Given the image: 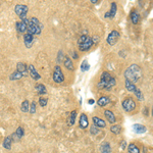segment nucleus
<instances>
[{
  "instance_id": "nucleus-1",
  "label": "nucleus",
  "mask_w": 153,
  "mask_h": 153,
  "mask_svg": "<svg viewBox=\"0 0 153 153\" xmlns=\"http://www.w3.org/2000/svg\"><path fill=\"white\" fill-rule=\"evenodd\" d=\"M116 85V80L108 72H103L100 76V82L97 85V88L100 90H111Z\"/></svg>"
},
{
  "instance_id": "nucleus-2",
  "label": "nucleus",
  "mask_w": 153,
  "mask_h": 153,
  "mask_svg": "<svg viewBox=\"0 0 153 153\" xmlns=\"http://www.w3.org/2000/svg\"><path fill=\"white\" fill-rule=\"evenodd\" d=\"M142 70L139 65L137 64H132L131 66L126 70L125 72V78L126 80L132 82V83H136L142 78Z\"/></svg>"
},
{
  "instance_id": "nucleus-3",
  "label": "nucleus",
  "mask_w": 153,
  "mask_h": 153,
  "mask_svg": "<svg viewBox=\"0 0 153 153\" xmlns=\"http://www.w3.org/2000/svg\"><path fill=\"white\" fill-rule=\"evenodd\" d=\"M78 45H79V50L80 51H88L92 48V46L94 45L93 42V38H91L90 36L87 35H82L78 40Z\"/></svg>"
},
{
  "instance_id": "nucleus-4",
  "label": "nucleus",
  "mask_w": 153,
  "mask_h": 153,
  "mask_svg": "<svg viewBox=\"0 0 153 153\" xmlns=\"http://www.w3.org/2000/svg\"><path fill=\"white\" fill-rule=\"evenodd\" d=\"M121 106L125 109V111L131 112L136 108V102L134 101V99L131 98V97H128V98L124 99L123 102H121Z\"/></svg>"
},
{
  "instance_id": "nucleus-5",
  "label": "nucleus",
  "mask_w": 153,
  "mask_h": 153,
  "mask_svg": "<svg viewBox=\"0 0 153 153\" xmlns=\"http://www.w3.org/2000/svg\"><path fill=\"white\" fill-rule=\"evenodd\" d=\"M53 81L57 84H60L64 81V76H63V73L61 70L60 66L56 65L54 68V70H53Z\"/></svg>"
},
{
  "instance_id": "nucleus-6",
  "label": "nucleus",
  "mask_w": 153,
  "mask_h": 153,
  "mask_svg": "<svg viewBox=\"0 0 153 153\" xmlns=\"http://www.w3.org/2000/svg\"><path fill=\"white\" fill-rule=\"evenodd\" d=\"M14 12L19 17L22 21L27 19V13H28V6L22 5V4H17L14 7Z\"/></svg>"
},
{
  "instance_id": "nucleus-7",
  "label": "nucleus",
  "mask_w": 153,
  "mask_h": 153,
  "mask_svg": "<svg viewBox=\"0 0 153 153\" xmlns=\"http://www.w3.org/2000/svg\"><path fill=\"white\" fill-rule=\"evenodd\" d=\"M119 33L117 32L116 30H113V31H111V32L109 33V35H108V37H107V43L109 44L110 46H113L116 44V42L119 41Z\"/></svg>"
},
{
  "instance_id": "nucleus-8",
  "label": "nucleus",
  "mask_w": 153,
  "mask_h": 153,
  "mask_svg": "<svg viewBox=\"0 0 153 153\" xmlns=\"http://www.w3.org/2000/svg\"><path fill=\"white\" fill-rule=\"evenodd\" d=\"M116 10H117V5L115 2H111V6H110V10L107 11L104 14V17L105 19H113L116 14Z\"/></svg>"
},
{
  "instance_id": "nucleus-9",
  "label": "nucleus",
  "mask_w": 153,
  "mask_h": 153,
  "mask_svg": "<svg viewBox=\"0 0 153 153\" xmlns=\"http://www.w3.org/2000/svg\"><path fill=\"white\" fill-rule=\"evenodd\" d=\"M28 72L29 74H30L31 78H32L33 80H36V81H38V80L41 79V76L37 73L36 68H35V66L33 65V64H30V65H28Z\"/></svg>"
},
{
  "instance_id": "nucleus-10",
  "label": "nucleus",
  "mask_w": 153,
  "mask_h": 153,
  "mask_svg": "<svg viewBox=\"0 0 153 153\" xmlns=\"http://www.w3.org/2000/svg\"><path fill=\"white\" fill-rule=\"evenodd\" d=\"M24 135H25V131H24V129L22 127H19L11 136H12L13 141H15V140L17 141V140H21V139L24 137Z\"/></svg>"
},
{
  "instance_id": "nucleus-11",
  "label": "nucleus",
  "mask_w": 153,
  "mask_h": 153,
  "mask_svg": "<svg viewBox=\"0 0 153 153\" xmlns=\"http://www.w3.org/2000/svg\"><path fill=\"white\" fill-rule=\"evenodd\" d=\"M34 35L29 34V33H25L24 35V42H25V45L28 48H31L33 45V41H34Z\"/></svg>"
},
{
  "instance_id": "nucleus-12",
  "label": "nucleus",
  "mask_w": 153,
  "mask_h": 153,
  "mask_svg": "<svg viewBox=\"0 0 153 153\" xmlns=\"http://www.w3.org/2000/svg\"><path fill=\"white\" fill-rule=\"evenodd\" d=\"M79 125L81 129H87L88 126H89V121H88V117L85 113H82L81 116H80Z\"/></svg>"
},
{
  "instance_id": "nucleus-13",
  "label": "nucleus",
  "mask_w": 153,
  "mask_h": 153,
  "mask_svg": "<svg viewBox=\"0 0 153 153\" xmlns=\"http://www.w3.org/2000/svg\"><path fill=\"white\" fill-rule=\"evenodd\" d=\"M92 121H93V125L96 126L97 128H105L106 127V123L103 121L102 119L98 116H93L92 117Z\"/></svg>"
},
{
  "instance_id": "nucleus-14",
  "label": "nucleus",
  "mask_w": 153,
  "mask_h": 153,
  "mask_svg": "<svg viewBox=\"0 0 153 153\" xmlns=\"http://www.w3.org/2000/svg\"><path fill=\"white\" fill-rule=\"evenodd\" d=\"M104 115H105L106 119H107L110 124H112V125L115 124V121H116V117H115V115L112 111H110V110H108V109L104 110Z\"/></svg>"
},
{
  "instance_id": "nucleus-15",
  "label": "nucleus",
  "mask_w": 153,
  "mask_h": 153,
  "mask_svg": "<svg viewBox=\"0 0 153 153\" xmlns=\"http://www.w3.org/2000/svg\"><path fill=\"white\" fill-rule=\"evenodd\" d=\"M131 17V22H132L134 25H137V24H139V22H140V14H139L138 12H137L136 9H133L132 12H131L130 14Z\"/></svg>"
},
{
  "instance_id": "nucleus-16",
  "label": "nucleus",
  "mask_w": 153,
  "mask_h": 153,
  "mask_svg": "<svg viewBox=\"0 0 153 153\" xmlns=\"http://www.w3.org/2000/svg\"><path fill=\"white\" fill-rule=\"evenodd\" d=\"M15 29H17V32L21 33V34H23V33H27V24L23 21L17 22V23L15 24Z\"/></svg>"
},
{
  "instance_id": "nucleus-17",
  "label": "nucleus",
  "mask_w": 153,
  "mask_h": 153,
  "mask_svg": "<svg viewBox=\"0 0 153 153\" xmlns=\"http://www.w3.org/2000/svg\"><path fill=\"white\" fill-rule=\"evenodd\" d=\"M63 64H64V66H65V68H68V70H75V66H74V63H73V60L68 56H66V55H65V57H64V59H63Z\"/></svg>"
},
{
  "instance_id": "nucleus-18",
  "label": "nucleus",
  "mask_w": 153,
  "mask_h": 153,
  "mask_svg": "<svg viewBox=\"0 0 153 153\" xmlns=\"http://www.w3.org/2000/svg\"><path fill=\"white\" fill-rule=\"evenodd\" d=\"M17 70L26 76L27 73H28V65L25 62H19L17 64Z\"/></svg>"
},
{
  "instance_id": "nucleus-19",
  "label": "nucleus",
  "mask_w": 153,
  "mask_h": 153,
  "mask_svg": "<svg viewBox=\"0 0 153 153\" xmlns=\"http://www.w3.org/2000/svg\"><path fill=\"white\" fill-rule=\"evenodd\" d=\"M133 130H134V132L137 133V134H143V133H145L146 131H147V129H146L145 126H143V125L135 124V125L133 126Z\"/></svg>"
},
{
  "instance_id": "nucleus-20",
  "label": "nucleus",
  "mask_w": 153,
  "mask_h": 153,
  "mask_svg": "<svg viewBox=\"0 0 153 153\" xmlns=\"http://www.w3.org/2000/svg\"><path fill=\"white\" fill-rule=\"evenodd\" d=\"M76 119H77V110H74V111L70 112V116H68V125L70 126V127H72V126L75 125V123H76Z\"/></svg>"
},
{
  "instance_id": "nucleus-21",
  "label": "nucleus",
  "mask_w": 153,
  "mask_h": 153,
  "mask_svg": "<svg viewBox=\"0 0 153 153\" xmlns=\"http://www.w3.org/2000/svg\"><path fill=\"white\" fill-rule=\"evenodd\" d=\"M109 102H110L109 97H107V96H101L100 98L98 99V101H97V104H98L100 107H104V106H106L107 104H109Z\"/></svg>"
},
{
  "instance_id": "nucleus-22",
  "label": "nucleus",
  "mask_w": 153,
  "mask_h": 153,
  "mask_svg": "<svg viewBox=\"0 0 153 153\" xmlns=\"http://www.w3.org/2000/svg\"><path fill=\"white\" fill-rule=\"evenodd\" d=\"M12 142H13V139H12L11 135L8 136V137H6V138L4 139V141H3V147L5 148V149H7V150H10L11 149Z\"/></svg>"
},
{
  "instance_id": "nucleus-23",
  "label": "nucleus",
  "mask_w": 153,
  "mask_h": 153,
  "mask_svg": "<svg viewBox=\"0 0 153 153\" xmlns=\"http://www.w3.org/2000/svg\"><path fill=\"white\" fill-rule=\"evenodd\" d=\"M125 85H126V88H127V90L129 91V92H131V93H135L137 91V89H138V88L136 87V85H134V83L128 81V80H126Z\"/></svg>"
},
{
  "instance_id": "nucleus-24",
  "label": "nucleus",
  "mask_w": 153,
  "mask_h": 153,
  "mask_svg": "<svg viewBox=\"0 0 153 153\" xmlns=\"http://www.w3.org/2000/svg\"><path fill=\"white\" fill-rule=\"evenodd\" d=\"M35 89H36L37 93L40 95H45L47 94V90H46V87L43 85V84H37L36 87H35Z\"/></svg>"
},
{
  "instance_id": "nucleus-25",
  "label": "nucleus",
  "mask_w": 153,
  "mask_h": 153,
  "mask_svg": "<svg viewBox=\"0 0 153 153\" xmlns=\"http://www.w3.org/2000/svg\"><path fill=\"white\" fill-rule=\"evenodd\" d=\"M100 152L101 153H110L111 152V148L108 142H104L103 144L100 146Z\"/></svg>"
},
{
  "instance_id": "nucleus-26",
  "label": "nucleus",
  "mask_w": 153,
  "mask_h": 153,
  "mask_svg": "<svg viewBox=\"0 0 153 153\" xmlns=\"http://www.w3.org/2000/svg\"><path fill=\"white\" fill-rule=\"evenodd\" d=\"M128 151L129 153H140V149L137 147L136 144L131 143L130 145L128 146Z\"/></svg>"
},
{
  "instance_id": "nucleus-27",
  "label": "nucleus",
  "mask_w": 153,
  "mask_h": 153,
  "mask_svg": "<svg viewBox=\"0 0 153 153\" xmlns=\"http://www.w3.org/2000/svg\"><path fill=\"white\" fill-rule=\"evenodd\" d=\"M110 132L114 135H119V133L121 132V127L119 125H115V124H113V126L110 127Z\"/></svg>"
},
{
  "instance_id": "nucleus-28",
  "label": "nucleus",
  "mask_w": 153,
  "mask_h": 153,
  "mask_svg": "<svg viewBox=\"0 0 153 153\" xmlns=\"http://www.w3.org/2000/svg\"><path fill=\"white\" fill-rule=\"evenodd\" d=\"M24 77V75L22 74V73H19V72H17V70H15L13 74L10 75V78L9 79L11 80V81H14V80H19V79H22V78Z\"/></svg>"
},
{
  "instance_id": "nucleus-29",
  "label": "nucleus",
  "mask_w": 153,
  "mask_h": 153,
  "mask_svg": "<svg viewBox=\"0 0 153 153\" xmlns=\"http://www.w3.org/2000/svg\"><path fill=\"white\" fill-rule=\"evenodd\" d=\"M21 109H22V111L23 112H29V110H30V105H29V101L28 100L23 101L22 106H21Z\"/></svg>"
},
{
  "instance_id": "nucleus-30",
  "label": "nucleus",
  "mask_w": 153,
  "mask_h": 153,
  "mask_svg": "<svg viewBox=\"0 0 153 153\" xmlns=\"http://www.w3.org/2000/svg\"><path fill=\"white\" fill-rule=\"evenodd\" d=\"M89 68H90V64L88 63L87 60H84L81 64V70L82 72H87Z\"/></svg>"
},
{
  "instance_id": "nucleus-31",
  "label": "nucleus",
  "mask_w": 153,
  "mask_h": 153,
  "mask_svg": "<svg viewBox=\"0 0 153 153\" xmlns=\"http://www.w3.org/2000/svg\"><path fill=\"white\" fill-rule=\"evenodd\" d=\"M90 133L92 135H96V134H98L99 133V128H97L96 126H94L93 125L92 127H91V129H90Z\"/></svg>"
},
{
  "instance_id": "nucleus-32",
  "label": "nucleus",
  "mask_w": 153,
  "mask_h": 153,
  "mask_svg": "<svg viewBox=\"0 0 153 153\" xmlns=\"http://www.w3.org/2000/svg\"><path fill=\"white\" fill-rule=\"evenodd\" d=\"M29 112H30V113H32V114H34L35 112H36V103H35L34 101H33L32 104H31L30 110H29Z\"/></svg>"
},
{
  "instance_id": "nucleus-33",
  "label": "nucleus",
  "mask_w": 153,
  "mask_h": 153,
  "mask_svg": "<svg viewBox=\"0 0 153 153\" xmlns=\"http://www.w3.org/2000/svg\"><path fill=\"white\" fill-rule=\"evenodd\" d=\"M135 95L137 96V98L139 99L140 101H143V95H142V92H141V90L140 89H137V91L135 92Z\"/></svg>"
},
{
  "instance_id": "nucleus-34",
  "label": "nucleus",
  "mask_w": 153,
  "mask_h": 153,
  "mask_svg": "<svg viewBox=\"0 0 153 153\" xmlns=\"http://www.w3.org/2000/svg\"><path fill=\"white\" fill-rule=\"evenodd\" d=\"M47 99L46 98H40L39 99V104L41 107H45L46 105H47Z\"/></svg>"
},
{
  "instance_id": "nucleus-35",
  "label": "nucleus",
  "mask_w": 153,
  "mask_h": 153,
  "mask_svg": "<svg viewBox=\"0 0 153 153\" xmlns=\"http://www.w3.org/2000/svg\"><path fill=\"white\" fill-rule=\"evenodd\" d=\"M64 57H65V55L63 54L62 51H59V52H58V56H57V61H58V62H61V61H63Z\"/></svg>"
},
{
  "instance_id": "nucleus-36",
  "label": "nucleus",
  "mask_w": 153,
  "mask_h": 153,
  "mask_svg": "<svg viewBox=\"0 0 153 153\" xmlns=\"http://www.w3.org/2000/svg\"><path fill=\"white\" fill-rule=\"evenodd\" d=\"M72 57L75 59V60H76V59L79 58V55H78L77 52H75V51H74V52H72Z\"/></svg>"
},
{
  "instance_id": "nucleus-37",
  "label": "nucleus",
  "mask_w": 153,
  "mask_h": 153,
  "mask_svg": "<svg viewBox=\"0 0 153 153\" xmlns=\"http://www.w3.org/2000/svg\"><path fill=\"white\" fill-rule=\"evenodd\" d=\"M144 109H145V110H144V114H145V115H148V108L145 107Z\"/></svg>"
},
{
  "instance_id": "nucleus-38",
  "label": "nucleus",
  "mask_w": 153,
  "mask_h": 153,
  "mask_svg": "<svg viewBox=\"0 0 153 153\" xmlns=\"http://www.w3.org/2000/svg\"><path fill=\"white\" fill-rule=\"evenodd\" d=\"M91 2H92L93 4H97V2H98V0H90Z\"/></svg>"
},
{
  "instance_id": "nucleus-39",
  "label": "nucleus",
  "mask_w": 153,
  "mask_h": 153,
  "mask_svg": "<svg viewBox=\"0 0 153 153\" xmlns=\"http://www.w3.org/2000/svg\"><path fill=\"white\" fill-rule=\"evenodd\" d=\"M94 103V100H93V99H90L89 100V104H93Z\"/></svg>"
},
{
  "instance_id": "nucleus-40",
  "label": "nucleus",
  "mask_w": 153,
  "mask_h": 153,
  "mask_svg": "<svg viewBox=\"0 0 153 153\" xmlns=\"http://www.w3.org/2000/svg\"><path fill=\"white\" fill-rule=\"evenodd\" d=\"M125 141H123V143H121V147H123V148H125Z\"/></svg>"
},
{
  "instance_id": "nucleus-41",
  "label": "nucleus",
  "mask_w": 153,
  "mask_h": 153,
  "mask_svg": "<svg viewBox=\"0 0 153 153\" xmlns=\"http://www.w3.org/2000/svg\"><path fill=\"white\" fill-rule=\"evenodd\" d=\"M152 116H153V109H152Z\"/></svg>"
}]
</instances>
